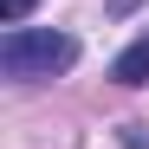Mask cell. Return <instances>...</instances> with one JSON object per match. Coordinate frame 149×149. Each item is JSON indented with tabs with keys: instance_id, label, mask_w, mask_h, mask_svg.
Returning a JSON list of instances; mask_svg holds the SVG:
<instances>
[{
	"instance_id": "3",
	"label": "cell",
	"mask_w": 149,
	"mask_h": 149,
	"mask_svg": "<svg viewBox=\"0 0 149 149\" xmlns=\"http://www.w3.org/2000/svg\"><path fill=\"white\" fill-rule=\"evenodd\" d=\"M26 13H33V0H0V19H7V26H19Z\"/></svg>"
},
{
	"instance_id": "1",
	"label": "cell",
	"mask_w": 149,
	"mask_h": 149,
	"mask_svg": "<svg viewBox=\"0 0 149 149\" xmlns=\"http://www.w3.org/2000/svg\"><path fill=\"white\" fill-rule=\"evenodd\" d=\"M78 65V39L52 33V26H7L0 39V71L19 84H39V78H58V71Z\"/></svg>"
},
{
	"instance_id": "2",
	"label": "cell",
	"mask_w": 149,
	"mask_h": 149,
	"mask_svg": "<svg viewBox=\"0 0 149 149\" xmlns=\"http://www.w3.org/2000/svg\"><path fill=\"white\" fill-rule=\"evenodd\" d=\"M110 78H117V84H130V91H136V84H149V26L136 33V45H130V52H117Z\"/></svg>"
}]
</instances>
